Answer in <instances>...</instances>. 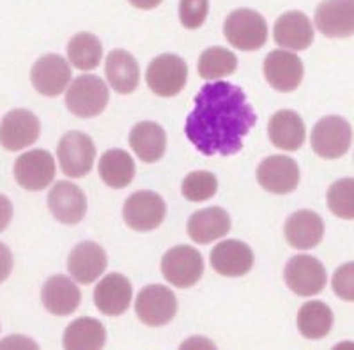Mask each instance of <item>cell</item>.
Masks as SVG:
<instances>
[{"mask_svg": "<svg viewBox=\"0 0 354 350\" xmlns=\"http://www.w3.org/2000/svg\"><path fill=\"white\" fill-rule=\"evenodd\" d=\"M197 69L204 80H220L236 72L238 57L225 46H211L201 53Z\"/></svg>", "mask_w": 354, "mask_h": 350, "instance_id": "1f68e13d", "label": "cell"}, {"mask_svg": "<svg viewBox=\"0 0 354 350\" xmlns=\"http://www.w3.org/2000/svg\"><path fill=\"white\" fill-rule=\"evenodd\" d=\"M68 59L80 71H93L103 59V45L94 34L78 32L68 43Z\"/></svg>", "mask_w": 354, "mask_h": 350, "instance_id": "4dcf8cb0", "label": "cell"}, {"mask_svg": "<svg viewBox=\"0 0 354 350\" xmlns=\"http://www.w3.org/2000/svg\"><path fill=\"white\" fill-rule=\"evenodd\" d=\"M328 209L340 220H354V179L344 177L335 181L326 193Z\"/></svg>", "mask_w": 354, "mask_h": 350, "instance_id": "d6a6232c", "label": "cell"}, {"mask_svg": "<svg viewBox=\"0 0 354 350\" xmlns=\"http://www.w3.org/2000/svg\"><path fill=\"white\" fill-rule=\"evenodd\" d=\"M101 181L109 188L124 189L135 179V162L131 154L122 149H109L100 157L97 165Z\"/></svg>", "mask_w": 354, "mask_h": 350, "instance_id": "83f0119b", "label": "cell"}, {"mask_svg": "<svg viewBox=\"0 0 354 350\" xmlns=\"http://www.w3.org/2000/svg\"><path fill=\"white\" fill-rule=\"evenodd\" d=\"M135 313L145 326H167L177 315L176 294L165 285L144 286L135 301Z\"/></svg>", "mask_w": 354, "mask_h": 350, "instance_id": "9c48e42d", "label": "cell"}, {"mask_svg": "<svg viewBox=\"0 0 354 350\" xmlns=\"http://www.w3.org/2000/svg\"><path fill=\"white\" fill-rule=\"evenodd\" d=\"M48 207L57 222L64 225H78L87 214V198L77 184L61 181L50 189Z\"/></svg>", "mask_w": 354, "mask_h": 350, "instance_id": "ffe728a7", "label": "cell"}, {"mask_svg": "<svg viewBox=\"0 0 354 350\" xmlns=\"http://www.w3.org/2000/svg\"><path fill=\"white\" fill-rule=\"evenodd\" d=\"M12 220V204L6 195H0V232H4Z\"/></svg>", "mask_w": 354, "mask_h": 350, "instance_id": "74e56055", "label": "cell"}, {"mask_svg": "<svg viewBox=\"0 0 354 350\" xmlns=\"http://www.w3.org/2000/svg\"><path fill=\"white\" fill-rule=\"evenodd\" d=\"M9 343H15V345H20V343H24L25 347H32V349H37L36 343L30 342V340H25V338H9V340H6V342L0 343V347L4 349V347H8Z\"/></svg>", "mask_w": 354, "mask_h": 350, "instance_id": "ab89813d", "label": "cell"}, {"mask_svg": "<svg viewBox=\"0 0 354 350\" xmlns=\"http://www.w3.org/2000/svg\"><path fill=\"white\" fill-rule=\"evenodd\" d=\"M161 274L170 285L189 289L201 282L204 274V258L194 246H174L161 258Z\"/></svg>", "mask_w": 354, "mask_h": 350, "instance_id": "277c9868", "label": "cell"}, {"mask_svg": "<svg viewBox=\"0 0 354 350\" xmlns=\"http://www.w3.org/2000/svg\"><path fill=\"white\" fill-rule=\"evenodd\" d=\"M211 267L221 276L227 278H239L245 276L254 267V251L248 244L236 239L221 241L211 250Z\"/></svg>", "mask_w": 354, "mask_h": 350, "instance_id": "ac0fdd59", "label": "cell"}, {"mask_svg": "<svg viewBox=\"0 0 354 350\" xmlns=\"http://www.w3.org/2000/svg\"><path fill=\"white\" fill-rule=\"evenodd\" d=\"M268 135L278 149L298 150L306 138L305 122L301 115L292 110H278L268 122Z\"/></svg>", "mask_w": 354, "mask_h": 350, "instance_id": "cb8c5ba5", "label": "cell"}, {"mask_svg": "<svg viewBox=\"0 0 354 350\" xmlns=\"http://www.w3.org/2000/svg\"><path fill=\"white\" fill-rule=\"evenodd\" d=\"M105 75L117 94H131L140 84V68L137 59L126 50H112L106 57Z\"/></svg>", "mask_w": 354, "mask_h": 350, "instance_id": "484cf974", "label": "cell"}, {"mask_svg": "<svg viewBox=\"0 0 354 350\" xmlns=\"http://www.w3.org/2000/svg\"><path fill=\"white\" fill-rule=\"evenodd\" d=\"M331 289L338 299L354 302V262L337 267L331 278Z\"/></svg>", "mask_w": 354, "mask_h": 350, "instance_id": "d590c367", "label": "cell"}, {"mask_svg": "<svg viewBox=\"0 0 354 350\" xmlns=\"http://www.w3.org/2000/svg\"><path fill=\"white\" fill-rule=\"evenodd\" d=\"M167 204L154 191H135L122 207V220L135 232H151L165 222Z\"/></svg>", "mask_w": 354, "mask_h": 350, "instance_id": "ba28073f", "label": "cell"}, {"mask_svg": "<svg viewBox=\"0 0 354 350\" xmlns=\"http://www.w3.org/2000/svg\"><path fill=\"white\" fill-rule=\"evenodd\" d=\"M12 271V253L4 242H0V283H4L6 280L11 276Z\"/></svg>", "mask_w": 354, "mask_h": 350, "instance_id": "8d00e7d4", "label": "cell"}, {"mask_svg": "<svg viewBox=\"0 0 354 350\" xmlns=\"http://www.w3.org/2000/svg\"><path fill=\"white\" fill-rule=\"evenodd\" d=\"M109 266L106 251L94 241H84L71 250L68 257V271L80 285L96 282Z\"/></svg>", "mask_w": 354, "mask_h": 350, "instance_id": "e0dca14e", "label": "cell"}, {"mask_svg": "<svg viewBox=\"0 0 354 350\" xmlns=\"http://www.w3.org/2000/svg\"><path fill=\"white\" fill-rule=\"evenodd\" d=\"M255 122V110L241 87L229 81H209L195 96L185 133L204 156H234L243 149Z\"/></svg>", "mask_w": 354, "mask_h": 350, "instance_id": "6da1fadb", "label": "cell"}, {"mask_svg": "<svg viewBox=\"0 0 354 350\" xmlns=\"http://www.w3.org/2000/svg\"><path fill=\"white\" fill-rule=\"evenodd\" d=\"M55 159L44 149H34L21 154L15 162V179L27 191H41L55 179Z\"/></svg>", "mask_w": 354, "mask_h": 350, "instance_id": "8fae6325", "label": "cell"}, {"mask_svg": "<svg viewBox=\"0 0 354 350\" xmlns=\"http://www.w3.org/2000/svg\"><path fill=\"white\" fill-rule=\"evenodd\" d=\"M274 43L286 50L301 52L314 43V23L305 12L289 11L274 21Z\"/></svg>", "mask_w": 354, "mask_h": 350, "instance_id": "44dd1931", "label": "cell"}, {"mask_svg": "<svg viewBox=\"0 0 354 350\" xmlns=\"http://www.w3.org/2000/svg\"><path fill=\"white\" fill-rule=\"evenodd\" d=\"M209 14V0H179V20L188 30L201 28Z\"/></svg>", "mask_w": 354, "mask_h": 350, "instance_id": "e575fe53", "label": "cell"}, {"mask_svg": "<svg viewBox=\"0 0 354 350\" xmlns=\"http://www.w3.org/2000/svg\"><path fill=\"white\" fill-rule=\"evenodd\" d=\"M57 157L66 177H85L94 166L96 145L87 133L68 131L57 145Z\"/></svg>", "mask_w": 354, "mask_h": 350, "instance_id": "8992f818", "label": "cell"}, {"mask_svg": "<svg viewBox=\"0 0 354 350\" xmlns=\"http://www.w3.org/2000/svg\"><path fill=\"white\" fill-rule=\"evenodd\" d=\"M128 2L135 9H142V11H151V9H156L158 6L163 2V0H128Z\"/></svg>", "mask_w": 354, "mask_h": 350, "instance_id": "f35d334b", "label": "cell"}, {"mask_svg": "<svg viewBox=\"0 0 354 350\" xmlns=\"http://www.w3.org/2000/svg\"><path fill=\"white\" fill-rule=\"evenodd\" d=\"M34 89L46 97L61 96L71 81V66L55 53L39 57L30 71Z\"/></svg>", "mask_w": 354, "mask_h": 350, "instance_id": "9a60e30c", "label": "cell"}, {"mask_svg": "<svg viewBox=\"0 0 354 350\" xmlns=\"http://www.w3.org/2000/svg\"><path fill=\"white\" fill-rule=\"evenodd\" d=\"M333 311L322 301H308L298 311V331L306 340H322L333 327Z\"/></svg>", "mask_w": 354, "mask_h": 350, "instance_id": "f546056e", "label": "cell"}, {"mask_svg": "<svg viewBox=\"0 0 354 350\" xmlns=\"http://www.w3.org/2000/svg\"><path fill=\"white\" fill-rule=\"evenodd\" d=\"M257 182L273 195H289L299 184V166L292 157L277 154L262 159L257 166Z\"/></svg>", "mask_w": 354, "mask_h": 350, "instance_id": "4fadbf2b", "label": "cell"}, {"mask_svg": "<svg viewBox=\"0 0 354 350\" xmlns=\"http://www.w3.org/2000/svg\"><path fill=\"white\" fill-rule=\"evenodd\" d=\"M106 343L105 326L93 317H80L64 331V349H103Z\"/></svg>", "mask_w": 354, "mask_h": 350, "instance_id": "f1b7e54d", "label": "cell"}, {"mask_svg": "<svg viewBox=\"0 0 354 350\" xmlns=\"http://www.w3.org/2000/svg\"><path fill=\"white\" fill-rule=\"evenodd\" d=\"M110 101L109 87L96 75H80L66 93V106L73 115L93 119L105 112Z\"/></svg>", "mask_w": 354, "mask_h": 350, "instance_id": "3957f363", "label": "cell"}, {"mask_svg": "<svg viewBox=\"0 0 354 350\" xmlns=\"http://www.w3.org/2000/svg\"><path fill=\"white\" fill-rule=\"evenodd\" d=\"M287 244L294 250H312L324 237V222L317 213L308 209L296 211L287 217L283 225Z\"/></svg>", "mask_w": 354, "mask_h": 350, "instance_id": "7402d4cb", "label": "cell"}, {"mask_svg": "<svg viewBox=\"0 0 354 350\" xmlns=\"http://www.w3.org/2000/svg\"><path fill=\"white\" fill-rule=\"evenodd\" d=\"M264 77L278 93H292L301 85L305 68L296 53L274 50L264 59Z\"/></svg>", "mask_w": 354, "mask_h": 350, "instance_id": "5bb4252c", "label": "cell"}, {"mask_svg": "<svg viewBox=\"0 0 354 350\" xmlns=\"http://www.w3.org/2000/svg\"><path fill=\"white\" fill-rule=\"evenodd\" d=\"M223 36L236 50L255 52L268 41V21L254 9H236L225 18Z\"/></svg>", "mask_w": 354, "mask_h": 350, "instance_id": "7a4b0ae2", "label": "cell"}, {"mask_svg": "<svg viewBox=\"0 0 354 350\" xmlns=\"http://www.w3.org/2000/svg\"><path fill=\"white\" fill-rule=\"evenodd\" d=\"M43 306L55 317H68L78 310L82 301V292L71 278L57 274L46 280L41 290Z\"/></svg>", "mask_w": 354, "mask_h": 350, "instance_id": "603a6c76", "label": "cell"}, {"mask_svg": "<svg viewBox=\"0 0 354 350\" xmlns=\"http://www.w3.org/2000/svg\"><path fill=\"white\" fill-rule=\"evenodd\" d=\"M283 280L296 295L310 298L321 294L328 283L324 266L312 255H296L287 262Z\"/></svg>", "mask_w": 354, "mask_h": 350, "instance_id": "30bf717a", "label": "cell"}, {"mask_svg": "<svg viewBox=\"0 0 354 350\" xmlns=\"http://www.w3.org/2000/svg\"><path fill=\"white\" fill-rule=\"evenodd\" d=\"M312 149L322 159L346 156L353 144V128L340 115H326L314 126L310 135Z\"/></svg>", "mask_w": 354, "mask_h": 350, "instance_id": "5b68a950", "label": "cell"}, {"mask_svg": "<svg viewBox=\"0 0 354 350\" xmlns=\"http://www.w3.org/2000/svg\"><path fill=\"white\" fill-rule=\"evenodd\" d=\"M151 93L160 97H174L181 93L188 81V66L179 55L163 53L153 59L145 72Z\"/></svg>", "mask_w": 354, "mask_h": 350, "instance_id": "52a82bcc", "label": "cell"}, {"mask_svg": "<svg viewBox=\"0 0 354 350\" xmlns=\"http://www.w3.org/2000/svg\"><path fill=\"white\" fill-rule=\"evenodd\" d=\"M218 191V179L213 172L197 170L189 172L181 184L183 197L188 202H205L213 198Z\"/></svg>", "mask_w": 354, "mask_h": 350, "instance_id": "836d02e7", "label": "cell"}, {"mask_svg": "<svg viewBox=\"0 0 354 350\" xmlns=\"http://www.w3.org/2000/svg\"><path fill=\"white\" fill-rule=\"evenodd\" d=\"M131 150L144 163L160 162L167 149V133L160 124L151 121L137 122L129 131Z\"/></svg>", "mask_w": 354, "mask_h": 350, "instance_id": "4316f807", "label": "cell"}, {"mask_svg": "<svg viewBox=\"0 0 354 350\" xmlns=\"http://www.w3.org/2000/svg\"><path fill=\"white\" fill-rule=\"evenodd\" d=\"M39 133L41 124L36 113L25 108L11 110L0 122V145L9 153H17L36 144Z\"/></svg>", "mask_w": 354, "mask_h": 350, "instance_id": "7c38bea8", "label": "cell"}, {"mask_svg": "<svg viewBox=\"0 0 354 350\" xmlns=\"http://www.w3.org/2000/svg\"><path fill=\"white\" fill-rule=\"evenodd\" d=\"M315 27L331 39L354 36V0H322L315 9Z\"/></svg>", "mask_w": 354, "mask_h": 350, "instance_id": "2e32d148", "label": "cell"}, {"mask_svg": "<svg viewBox=\"0 0 354 350\" xmlns=\"http://www.w3.org/2000/svg\"><path fill=\"white\" fill-rule=\"evenodd\" d=\"M186 229L192 241L197 244H209L229 233L230 216L221 207H207L192 214Z\"/></svg>", "mask_w": 354, "mask_h": 350, "instance_id": "d4e9b609", "label": "cell"}, {"mask_svg": "<svg viewBox=\"0 0 354 350\" xmlns=\"http://www.w3.org/2000/svg\"><path fill=\"white\" fill-rule=\"evenodd\" d=\"M131 282L121 273H110L94 289V304L106 317H119L131 306Z\"/></svg>", "mask_w": 354, "mask_h": 350, "instance_id": "d6986e66", "label": "cell"}]
</instances>
